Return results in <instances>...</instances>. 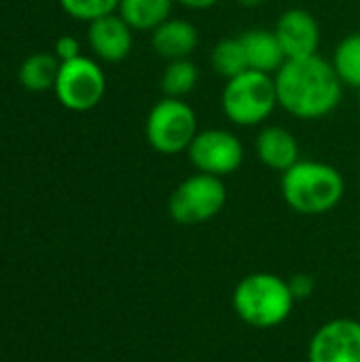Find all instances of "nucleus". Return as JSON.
Segmentation results:
<instances>
[{"instance_id":"f3484780","label":"nucleus","mask_w":360,"mask_h":362,"mask_svg":"<svg viewBox=\"0 0 360 362\" xmlns=\"http://www.w3.org/2000/svg\"><path fill=\"white\" fill-rule=\"evenodd\" d=\"M199 83V68L187 57V59H174L168 62L161 74V91L168 98H185L189 95Z\"/></svg>"},{"instance_id":"6ab92c4d","label":"nucleus","mask_w":360,"mask_h":362,"mask_svg":"<svg viewBox=\"0 0 360 362\" xmlns=\"http://www.w3.org/2000/svg\"><path fill=\"white\" fill-rule=\"evenodd\" d=\"M339 81L348 87H360V32H352L335 47L331 59Z\"/></svg>"},{"instance_id":"f257e3e1","label":"nucleus","mask_w":360,"mask_h":362,"mask_svg":"<svg viewBox=\"0 0 360 362\" xmlns=\"http://www.w3.org/2000/svg\"><path fill=\"white\" fill-rule=\"evenodd\" d=\"M278 106L289 115L306 121H316L331 115L342 102V87L331 62L318 53L299 59H286L274 74Z\"/></svg>"},{"instance_id":"b1692460","label":"nucleus","mask_w":360,"mask_h":362,"mask_svg":"<svg viewBox=\"0 0 360 362\" xmlns=\"http://www.w3.org/2000/svg\"><path fill=\"white\" fill-rule=\"evenodd\" d=\"M242 6H248V8H255V6H261V4H265L267 0H238Z\"/></svg>"},{"instance_id":"aec40b11","label":"nucleus","mask_w":360,"mask_h":362,"mask_svg":"<svg viewBox=\"0 0 360 362\" xmlns=\"http://www.w3.org/2000/svg\"><path fill=\"white\" fill-rule=\"evenodd\" d=\"M121 0H59L64 13L79 21H93L98 17L117 13Z\"/></svg>"},{"instance_id":"9b49d317","label":"nucleus","mask_w":360,"mask_h":362,"mask_svg":"<svg viewBox=\"0 0 360 362\" xmlns=\"http://www.w3.org/2000/svg\"><path fill=\"white\" fill-rule=\"evenodd\" d=\"M134 30L123 21V17L119 13H110L104 17H98L93 21H89V30H87V40L91 51L108 62V64H117L123 62L134 47Z\"/></svg>"},{"instance_id":"423d86ee","label":"nucleus","mask_w":360,"mask_h":362,"mask_svg":"<svg viewBox=\"0 0 360 362\" xmlns=\"http://www.w3.org/2000/svg\"><path fill=\"white\" fill-rule=\"evenodd\" d=\"M227 204V187L223 178L197 172L185 178L168 199V212L178 225H202L219 216Z\"/></svg>"},{"instance_id":"39448f33","label":"nucleus","mask_w":360,"mask_h":362,"mask_svg":"<svg viewBox=\"0 0 360 362\" xmlns=\"http://www.w3.org/2000/svg\"><path fill=\"white\" fill-rule=\"evenodd\" d=\"M197 115L180 98L163 95L146 115L144 136L159 155H178L189 148L197 134Z\"/></svg>"},{"instance_id":"7ed1b4c3","label":"nucleus","mask_w":360,"mask_h":362,"mask_svg":"<svg viewBox=\"0 0 360 362\" xmlns=\"http://www.w3.org/2000/svg\"><path fill=\"white\" fill-rule=\"evenodd\" d=\"M233 312L242 322L255 329H276L289 320L295 297L291 293L289 280L259 272L242 278L233 288Z\"/></svg>"},{"instance_id":"dca6fc26","label":"nucleus","mask_w":360,"mask_h":362,"mask_svg":"<svg viewBox=\"0 0 360 362\" xmlns=\"http://www.w3.org/2000/svg\"><path fill=\"white\" fill-rule=\"evenodd\" d=\"M59 66L62 62L55 53H34L21 62L17 76L23 89L40 93V91L55 87Z\"/></svg>"},{"instance_id":"4be33fe9","label":"nucleus","mask_w":360,"mask_h":362,"mask_svg":"<svg viewBox=\"0 0 360 362\" xmlns=\"http://www.w3.org/2000/svg\"><path fill=\"white\" fill-rule=\"evenodd\" d=\"M55 55L59 57V62H70L74 57L81 55V45L74 36L66 34V36H59L55 40Z\"/></svg>"},{"instance_id":"0eeeda50","label":"nucleus","mask_w":360,"mask_h":362,"mask_svg":"<svg viewBox=\"0 0 360 362\" xmlns=\"http://www.w3.org/2000/svg\"><path fill=\"white\" fill-rule=\"evenodd\" d=\"M53 91L64 108L72 112H87L95 108L106 93L104 70L85 55L62 62Z\"/></svg>"},{"instance_id":"ddd939ff","label":"nucleus","mask_w":360,"mask_h":362,"mask_svg":"<svg viewBox=\"0 0 360 362\" xmlns=\"http://www.w3.org/2000/svg\"><path fill=\"white\" fill-rule=\"evenodd\" d=\"M255 148L261 163L276 172H286L299 161V142L293 132L282 125L263 127L257 136Z\"/></svg>"},{"instance_id":"f03ea898","label":"nucleus","mask_w":360,"mask_h":362,"mask_svg":"<svg viewBox=\"0 0 360 362\" xmlns=\"http://www.w3.org/2000/svg\"><path fill=\"white\" fill-rule=\"evenodd\" d=\"M280 191L291 210L318 216L339 206L346 193V180L331 163L299 159L293 168L282 172Z\"/></svg>"},{"instance_id":"393cba45","label":"nucleus","mask_w":360,"mask_h":362,"mask_svg":"<svg viewBox=\"0 0 360 362\" xmlns=\"http://www.w3.org/2000/svg\"><path fill=\"white\" fill-rule=\"evenodd\" d=\"M359 102H360V87H359Z\"/></svg>"},{"instance_id":"4468645a","label":"nucleus","mask_w":360,"mask_h":362,"mask_svg":"<svg viewBox=\"0 0 360 362\" xmlns=\"http://www.w3.org/2000/svg\"><path fill=\"white\" fill-rule=\"evenodd\" d=\"M240 40H242V47H244L248 70L276 74L284 66L286 55H284L274 30L252 28V30L242 32Z\"/></svg>"},{"instance_id":"5701e85b","label":"nucleus","mask_w":360,"mask_h":362,"mask_svg":"<svg viewBox=\"0 0 360 362\" xmlns=\"http://www.w3.org/2000/svg\"><path fill=\"white\" fill-rule=\"evenodd\" d=\"M174 2L193 11H204V8H212L214 4H219V0H174Z\"/></svg>"},{"instance_id":"6e6552de","label":"nucleus","mask_w":360,"mask_h":362,"mask_svg":"<svg viewBox=\"0 0 360 362\" xmlns=\"http://www.w3.org/2000/svg\"><path fill=\"white\" fill-rule=\"evenodd\" d=\"M189 161L197 172L225 178L244 163V146L240 138L227 129H199L187 148Z\"/></svg>"},{"instance_id":"412c9836","label":"nucleus","mask_w":360,"mask_h":362,"mask_svg":"<svg viewBox=\"0 0 360 362\" xmlns=\"http://www.w3.org/2000/svg\"><path fill=\"white\" fill-rule=\"evenodd\" d=\"M289 286H291V293H293L295 301H303V299H310L314 295L316 280L310 274H295L289 280Z\"/></svg>"},{"instance_id":"9d476101","label":"nucleus","mask_w":360,"mask_h":362,"mask_svg":"<svg viewBox=\"0 0 360 362\" xmlns=\"http://www.w3.org/2000/svg\"><path fill=\"white\" fill-rule=\"evenodd\" d=\"M274 32L286 59H299L318 53L320 25L316 17L306 8L284 11L276 21Z\"/></svg>"},{"instance_id":"20e7f679","label":"nucleus","mask_w":360,"mask_h":362,"mask_svg":"<svg viewBox=\"0 0 360 362\" xmlns=\"http://www.w3.org/2000/svg\"><path fill=\"white\" fill-rule=\"evenodd\" d=\"M225 117L240 127L261 125L278 106L274 74L246 70L227 81L221 93Z\"/></svg>"},{"instance_id":"2eb2a0df","label":"nucleus","mask_w":360,"mask_h":362,"mask_svg":"<svg viewBox=\"0 0 360 362\" xmlns=\"http://www.w3.org/2000/svg\"><path fill=\"white\" fill-rule=\"evenodd\" d=\"M174 0H121L117 13L123 21L138 32H153L172 17Z\"/></svg>"},{"instance_id":"1a4fd4ad","label":"nucleus","mask_w":360,"mask_h":362,"mask_svg":"<svg viewBox=\"0 0 360 362\" xmlns=\"http://www.w3.org/2000/svg\"><path fill=\"white\" fill-rule=\"evenodd\" d=\"M310 362H360V322L335 318L323 325L308 348Z\"/></svg>"},{"instance_id":"f8f14e48","label":"nucleus","mask_w":360,"mask_h":362,"mask_svg":"<svg viewBox=\"0 0 360 362\" xmlns=\"http://www.w3.org/2000/svg\"><path fill=\"white\" fill-rule=\"evenodd\" d=\"M197 42H199L197 28L191 21L178 17L166 19L161 25H157L151 32V45L155 53L168 62L187 59L197 49Z\"/></svg>"},{"instance_id":"a211bd4d","label":"nucleus","mask_w":360,"mask_h":362,"mask_svg":"<svg viewBox=\"0 0 360 362\" xmlns=\"http://www.w3.org/2000/svg\"><path fill=\"white\" fill-rule=\"evenodd\" d=\"M210 64H212V70L219 76H225L227 81L246 72L248 64H246V55H244V47H242L240 36H229V38L219 40L212 47Z\"/></svg>"}]
</instances>
